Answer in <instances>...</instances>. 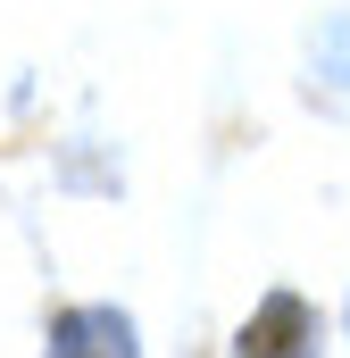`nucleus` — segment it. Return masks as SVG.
I'll use <instances>...</instances> for the list:
<instances>
[{
	"label": "nucleus",
	"instance_id": "obj_4",
	"mask_svg": "<svg viewBox=\"0 0 350 358\" xmlns=\"http://www.w3.org/2000/svg\"><path fill=\"white\" fill-rule=\"evenodd\" d=\"M342 325H350V308H342Z\"/></svg>",
	"mask_w": 350,
	"mask_h": 358
},
{
	"label": "nucleus",
	"instance_id": "obj_3",
	"mask_svg": "<svg viewBox=\"0 0 350 358\" xmlns=\"http://www.w3.org/2000/svg\"><path fill=\"white\" fill-rule=\"evenodd\" d=\"M317 76H326V92H350V17L317 25Z\"/></svg>",
	"mask_w": 350,
	"mask_h": 358
},
{
	"label": "nucleus",
	"instance_id": "obj_2",
	"mask_svg": "<svg viewBox=\"0 0 350 358\" xmlns=\"http://www.w3.org/2000/svg\"><path fill=\"white\" fill-rule=\"evenodd\" d=\"M50 358H134V317L125 308H59Z\"/></svg>",
	"mask_w": 350,
	"mask_h": 358
},
{
	"label": "nucleus",
	"instance_id": "obj_1",
	"mask_svg": "<svg viewBox=\"0 0 350 358\" xmlns=\"http://www.w3.org/2000/svg\"><path fill=\"white\" fill-rule=\"evenodd\" d=\"M317 350H326V317L300 292H267L251 325L234 334V358H317Z\"/></svg>",
	"mask_w": 350,
	"mask_h": 358
}]
</instances>
